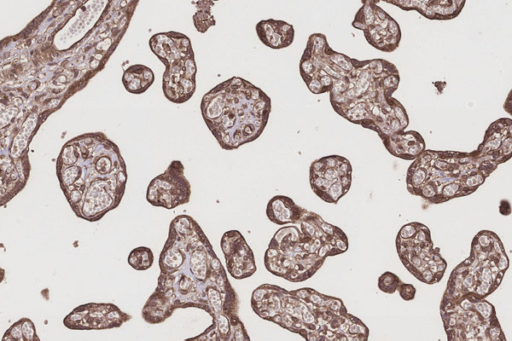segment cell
Returning a JSON list of instances; mask_svg holds the SVG:
<instances>
[{"label": "cell", "instance_id": "6da1fadb", "mask_svg": "<svg viewBox=\"0 0 512 341\" xmlns=\"http://www.w3.org/2000/svg\"><path fill=\"white\" fill-rule=\"evenodd\" d=\"M155 291L142 309L148 323H160L177 308L196 307L212 317V325L193 340H250L238 317V298L207 236L188 215L170 223L159 256Z\"/></svg>", "mask_w": 512, "mask_h": 341}, {"label": "cell", "instance_id": "7a4b0ae2", "mask_svg": "<svg viewBox=\"0 0 512 341\" xmlns=\"http://www.w3.org/2000/svg\"><path fill=\"white\" fill-rule=\"evenodd\" d=\"M299 72L311 93H329L338 115L376 132L381 140L409 125L406 109L393 97L399 71L385 59L351 58L332 49L324 34L313 33L300 58Z\"/></svg>", "mask_w": 512, "mask_h": 341}, {"label": "cell", "instance_id": "3957f363", "mask_svg": "<svg viewBox=\"0 0 512 341\" xmlns=\"http://www.w3.org/2000/svg\"><path fill=\"white\" fill-rule=\"evenodd\" d=\"M512 158V119L493 121L471 152L424 150L408 167L406 187L428 203L440 204L474 193Z\"/></svg>", "mask_w": 512, "mask_h": 341}, {"label": "cell", "instance_id": "277c9868", "mask_svg": "<svg viewBox=\"0 0 512 341\" xmlns=\"http://www.w3.org/2000/svg\"><path fill=\"white\" fill-rule=\"evenodd\" d=\"M56 173L73 212L90 222L120 204L127 181L118 147L101 132L66 142L56 161Z\"/></svg>", "mask_w": 512, "mask_h": 341}, {"label": "cell", "instance_id": "5b68a950", "mask_svg": "<svg viewBox=\"0 0 512 341\" xmlns=\"http://www.w3.org/2000/svg\"><path fill=\"white\" fill-rule=\"evenodd\" d=\"M251 307L260 318L309 341H366L369 336L367 326L340 298L309 287L286 290L262 284L252 293Z\"/></svg>", "mask_w": 512, "mask_h": 341}, {"label": "cell", "instance_id": "8992f818", "mask_svg": "<svg viewBox=\"0 0 512 341\" xmlns=\"http://www.w3.org/2000/svg\"><path fill=\"white\" fill-rule=\"evenodd\" d=\"M297 225H284L274 234L264 256L266 269L291 282L312 277L330 256L348 250V237L339 227L330 224L307 209Z\"/></svg>", "mask_w": 512, "mask_h": 341}, {"label": "cell", "instance_id": "52a82bcc", "mask_svg": "<svg viewBox=\"0 0 512 341\" xmlns=\"http://www.w3.org/2000/svg\"><path fill=\"white\" fill-rule=\"evenodd\" d=\"M202 117L225 150L256 140L271 112V99L259 87L241 77H231L209 90L201 100Z\"/></svg>", "mask_w": 512, "mask_h": 341}, {"label": "cell", "instance_id": "ba28073f", "mask_svg": "<svg viewBox=\"0 0 512 341\" xmlns=\"http://www.w3.org/2000/svg\"><path fill=\"white\" fill-rule=\"evenodd\" d=\"M508 268L509 258L499 236L481 230L472 239L470 255L452 270L441 300L486 298L500 286Z\"/></svg>", "mask_w": 512, "mask_h": 341}, {"label": "cell", "instance_id": "9c48e42d", "mask_svg": "<svg viewBox=\"0 0 512 341\" xmlns=\"http://www.w3.org/2000/svg\"><path fill=\"white\" fill-rule=\"evenodd\" d=\"M440 316L449 341H505L496 310L486 298L441 300Z\"/></svg>", "mask_w": 512, "mask_h": 341}, {"label": "cell", "instance_id": "30bf717a", "mask_svg": "<svg viewBox=\"0 0 512 341\" xmlns=\"http://www.w3.org/2000/svg\"><path fill=\"white\" fill-rule=\"evenodd\" d=\"M149 45L165 65V97L177 104L189 100L195 92L197 70L190 39L178 32L158 33L150 38Z\"/></svg>", "mask_w": 512, "mask_h": 341}, {"label": "cell", "instance_id": "8fae6325", "mask_svg": "<svg viewBox=\"0 0 512 341\" xmlns=\"http://www.w3.org/2000/svg\"><path fill=\"white\" fill-rule=\"evenodd\" d=\"M395 245L400 261L417 280L428 285L442 280L447 262L440 248L434 246L430 229L425 224L410 222L403 225Z\"/></svg>", "mask_w": 512, "mask_h": 341}, {"label": "cell", "instance_id": "7c38bea8", "mask_svg": "<svg viewBox=\"0 0 512 341\" xmlns=\"http://www.w3.org/2000/svg\"><path fill=\"white\" fill-rule=\"evenodd\" d=\"M309 182L321 200L336 204L351 187V163L340 155L321 157L310 165Z\"/></svg>", "mask_w": 512, "mask_h": 341}, {"label": "cell", "instance_id": "4fadbf2b", "mask_svg": "<svg viewBox=\"0 0 512 341\" xmlns=\"http://www.w3.org/2000/svg\"><path fill=\"white\" fill-rule=\"evenodd\" d=\"M352 26L362 31L366 41L379 51L388 53L399 47V24L377 3L364 2L355 14Z\"/></svg>", "mask_w": 512, "mask_h": 341}, {"label": "cell", "instance_id": "5bb4252c", "mask_svg": "<svg viewBox=\"0 0 512 341\" xmlns=\"http://www.w3.org/2000/svg\"><path fill=\"white\" fill-rule=\"evenodd\" d=\"M191 186L184 175V166L178 161L156 176L147 188L146 199L156 207L173 209L189 202Z\"/></svg>", "mask_w": 512, "mask_h": 341}, {"label": "cell", "instance_id": "9a60e30c", "mask_svg": "<svg viewBox=\"0 0 512 341\" xmlns=\"http://www.w3.org/2000/svg\"><path fill=\"white\" fill-rule=\"evenodd\" d=\"M130 318L114 304L88 303L75 308L63 324L74 330H101L119 327Z\"/></svg>", "mask_w": 512, "mask_h": 341}, {"label": "cell", "instance_id": "2e32d148", "mask_svg": "<svg viewBox=\"0 0 512 341\" xmlns=\"http://www.w3.org/2000/svg\"><path fill=\"white\" fill-rule=\"evenodd\" d=\"M221 248L229 274L244 279L256 272L254 254L238 230H230L221 238Z\"/></svg>", "mask_w": 512, "mask_h": 341}, {"label": "cell", "instance_id": "e0dca14e", "mask_svg": "<svg viewBox=\"0 0 512 341\" xmlns=\"http://www.w3.org/2000/svg\"><path fill=\"white\" fill-rule=\"evenodd\" d=\"M377 3L380 0H362ZM405 11H417L430 20L446 21L456 18L464 8L466 0H381Z\"/></svg>", "mask_w": 512, "mask_h": 341}, {"label": "cell", "instance_id": "ac0fdd59", "mask_svg": "<svg viewBox=\"0 0 512 341\" xmlns=\"http://www.w3.org/2000/svg\"><path fill=\"white\" fill-rule=\"evenodd\" d=\"M386 150L393 156L413 161L426 150L422 135L415 130L401 131L382 139Z\"/></svg>", "mask_w": 512, "mask_h": 341}, {"label": "cell", "instance_id": "d6986e66", "mask_svg": "<svg viewBox=\"0 0 512 341\" xmlns=\"http://www.w3.org/2000/svg\"><path fill=\"white\" fill-rule=\"evenodd\" d=\"M259 40L267 47L279 50L289 47L295 36L293 25L283 20L265 19L256 24Z\"/></svg>", "mask_w": 512, "mask_h": 341}, {"label": "cell", "instance_id": "ffe728a7", "mask_svg": "<svg viewBox=\"0 0 512 341\" xmlns=\"http://www.w3.org/2000/svg\"><path fill=\"white\" fill-rule=\"evenodd\" d=\"M304 208L298 206L290 197L276 195L266 208L268 219L278 225L295 224L303 214Z\"/></svg>", "mask_w": 512, "mask_h": 341}, {"label": "cell", "instance_id": "44dd1931", "mask_svg": "<svg viewBox=\"0 0 512 341\" xmlns=\"http://www.w3.org/2000/svg\"><path fill=\"white\" fill-rule=\"evenodd\" d=\"M153 81V71L141 64L129 66L122 76V83L125 89L133 94L145 92L153 84Z\"/></svg>", "mask_w": 512, "mask_h": 341}, {"label": "cell", "instance_id": "7402d4cb", "mask_svg": "<svg viewBox=\"0 0 512 341\" xmlns=\"http://www.w3.org/2000/svg\"><path fill=\"white\" fill-rule=\"evenodd\" d=\"M5 340H21V341H39L36 335L35 326L28 318H22L14 323L2 337Z\"/></svg>", "mask_w": 512, "mask_h": 341}, {"label": "cell", "instance_id": "603a6c76", "mask_svg": "<svg viewBox=\"0 0 512 341\" xmlns=\"http://www.w3.org/2000/svg\"><path fill=\"white\" fill-rule=\"evenodd\" d=\"M154 256L150 248L140 246L134 248L128 255L127 262L135 270L144 271L153 265Z\"/></svg>", "mask_w": 512, "mask_h": 341}, {"label": "cell", "instance_id": "cb8c5ba5", "mask_svg": "<svg viewBox=\"0 0 512 341\" xmlns=\"http://www.w3.org/2000/svg\"><path fill=\"white\" fill-rule=\"evenodd\" d=\"M402 280L394 273L386 271L378 278V288L388 294H393L398 291Z\"/></svg>", "mask_w": 512, "mask_h": 341}, {"label": "cell", "instance_id": "d4e9b609", "mask_svg": "<svg viewBox=\"0 0 512 341\" xmlns=\"http://www.w3.org/2000/svg\"><path fill=\"white\" fill-rule=\"evenodd\" d=\"M213 2L208 4L207 7L194 15V23L198 31L205 32L210 26L215 24L213 16L210 14V7Z\"/></svg>", "mask_w": 512, "mask_h": 341}, {"label": "cell", "instance_id": "484cf974", "mask_svg": "<svg viewBox=\"0 0 512 341\" xmlns=\"http://www.w3.org/2000/svg\"><path fill=\"white\" fill-rule=\"evenodd\" d=\"M399 295L405 301H411L415 298L416 288L410 283L402 282L398 288Z\"/></svg>", "mask_w": 512, "mask_h": 341}, {"label": "cell", "instance_id": "4316f807", "mask_svg": "<svg viewBox=\"0 0 512 341\" xmlns=\"http://www.w3.org/2000/svg\"><path fill=\"white\" fill-rule=\"evenodd\" d=\"M503 109L507 114H509L512 117V89L509 91L504 101Z\"/></svg>", "mask_w": 512, "mask_h": 341}, {"label": "cell", "instance_id": "83f0119b", "mask_svg": "<svg viewBox=\"0 0 512 341\" xmlns=\"http://www.w3.org/2000/svg\"><path fill=\"white\" fill-rule=\"evenodd\" d=\"M213 1H216V0H213Z\"/></svg>", "mask_w": 512, "mask_h": 341}]
</instances>
